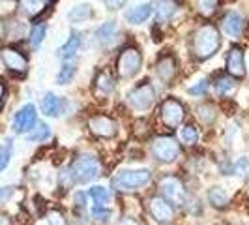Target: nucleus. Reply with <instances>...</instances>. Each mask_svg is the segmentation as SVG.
Listing matches in <instances>:
<instances>
[{
	"label": "nucleus",
	"mask_w": 249,
	"mask_h": 225,
	"mask_svg": "<svg viewBox=\"0 0 249 225\" xmlns=\"http://www.w3.org/2000/svg\"><path fill=\"white\" fill-rule=\"evenodd\" d=\"M70 169H71V173H73V176H75V182L85 184V182H90V180H94L96 176L100 175L101 165L94 156H90V154H81Z\"/></svg>",
	"instance_id": "7ed1b4c3"
},
{
	"label": "nucleus",
	"mask_w": 249,
	"mask_h": 225,
	"mask_svg": "<svg viewBox=\"0 0 249 225\" xmlns=\"http://www.w3.org/2000/svg\"><path fill=\"white\" fill-rule=\"evenodd\" d=\"M0 225H15L13 224V218L8 214H0Z\"/></svg>",
	"instance_id": "37998d69"
},
{
	"label": "nucleus",
	"mask_w": 249,
	"mask_h": 225,
	"mask_svg": "<svg viewBox=\"0 0 249 225\" xmlns=\"http://www.w3.org/2000/svg\"><path fill=\"white\" fill-rule=\"evenodd\" d=\"M141 64H142V56L135 47H125L120 56H118V62H116V72L120 77L124 79H131L139 74L141 70Z\"/></svg>",
	"instance_id": "39448f33"
},
{
	"label": "nucleus",
	"mask_w": 249,
	"mask_h": 225,
	"mask_svg": "<svg viewBox=\"0 0 249 225\" xmlns=\"http://www.w3.org/2000/svg\"><path fill=\"white\" fill-rule=\"evenodd\" d=\"M160 112H161V122L167 128L180 126L182 120H184V116H186L184 105L178 100H175V98H167V100L163 101L161 107H160Z\"/></svg>",
	"instance_id": "1a4fd4ad"
},
{
	"label": "nucleus",
	"mask_w": 249,
	"mask_h": 225,
	"mask_svg": "<svg viewBox=\"0 0 249 225\" xmlns=\"http://www.w3.org/2000/svg\"><path fill=\"white\" fill-rule=\"evenodd\" d=\"M37 124V111H36V105L32 103H26L23 105L19 111L15 112L13 116V122H12V130L13 133H28L34 130V126Z\"/></svg>",
	"instance_id": "423d86ee"
},
{
	"label": "nucleus",
	"mask_w": 249,
	"mask_h": 225,
	"mask_svg": "<svg viewBox=\"0 0 249 225\" xmlns=\"http://www.w3.org/2000/svg\"><path fill=\"white\" fill-rule=\"evenodd\" d=\"M217 2L219 0H197V12L202 17H210V15H213L215 8H217Z\"/></svg>",
	"instance_id": "7c9ffc66"
},
{
	"label": "nucleus",
	"mask_w": 249,
	"mask_h": 225,
	"mask_svg": "<svg viewBox=\"0 0 249 225\" xmlns=\"http://www.w3.org/2000/svg\"><path fill=\"white\" fill-rule=\"evenodd\" d=\"M152 156L161 163H173L180 156V143L175 137L161 135L152 143Z\"/></svg>",
	"instance_id": "20e7f679"
},
{
	"label": "nucleus",
	"mask_w": 249,
	"mask_h": 225,
	"mask_svg": "<svg viewBox=\"0 0 249 225\" xmlns=\"http://www.w3.org/2000/svg\"><path fill=\"white\" fill-rule=\"evenodd\" d=\"M223 30L229 36L236 38L244 30V19L238 12H229L223 17Z\"/></svg>",
	"instance_id": "dca6fc26"
},
{
	"label": "nucleus",
	"mask_w": 249,
	"mask_h": 225,
	"mask_svg": "<svg viewBox=\"0 0 249 225\" xmlns=\"http://www.w3.org/2000/svg\"><path fill=\"white\" fill-rule=\"evenodd\" d=\"M118 225H142V224L137 222L135 218H129V216H127V218H122V220L118 222Z\"/></svg>",
	"instance_id": "79ce46f5"
},
{
	"label": "nucleus",
	"mask_w": 249,
	"mask_h": 225,
	"mask_svg": "<svg viewBox=\"0 0 249 225\" xmlns=\"http://www.w3.org/2000/svg\"><path fill=\"white\" fill-rule=\"evenodd\" d=\"M88 195L94 199L96 206H107V205H109V201H111L109 191H107L103 186H92L90 188V191H88Z\"/></svg>",
	"instance_id": "a878e982"
},
{
	"label": "nucleus",
	"mask_w": 249,
	"mask_h": 225,
	"mask_svg": "<svg viewBox=\"0 0 249 225\" xmlns=\"http://www.w3.org/2000/svg\"><path fill=\"white\" fill-rule=\"evenodd\" d=\"M45 32H47V28L45 25H36L32 28V32H30V45L32 47H39L41 45V41H43V38H45Z\"/></svg>",
	"instance_id": "2f4dec72"
},
{
	"label": "nucleus",
	"mask_w": 249,
	"mask_h": 225,
	"mask_svg": "<svg viewBox=\"0 0 249 225\" xmlns=\"http://www.w3.org/2000/svg\"><path fill=\"white\" fill-rule=\"evenodd\" d=\"M111 216H112V210L107 208V206H94L92 208V218L101 222V224H107L111 220Z\"/></svg>",
	"instance_id": "72a5a7b5"
},
{
	"label": "nucleus",
	"mask_w": 249,
	"mask_h": 225,
	"mask_svg": "<svg viewBox=\"0 0 249 225\" xmlns=\"http://www.w3.org/2000/svg\"><path fill=\"white\" fill-rule=\"evenodd\" d=\"M232 173L238 176H242V178H248L249 176V160L248 158H240V160L234 163V167H232Z\"/></svg>",
	"instance_id": "f704fd0d"
},
{
	"label": "nucleus",
	"mask_w": 249,
	"mask_h": 225,
	"mask_svg": "<svg viewBox=\"0 0 249 225\" xmlns=\"http://www.w3.org/2000/svg\"><path fill=\"white\" fill-rule=\"evenodd\" d=\"M180 139H182L186 145H195V143L199 141V131H197V128L191 124H186L180 130Z\"/></svg>",
	"instance_id": "c756f323"
},
{
	"label": "nucleus",
	"mask_w": 249,
	"mask_h": 225,
	"mask_svg": "<svg viewBox=\"0 0 249 225\" xmlns=\"http://www.w3.org/2000/svg\"><path fill=\"white\" fill-rule=\"evenodd\" d=\"M75 72H77V66H75V62H71V60H66V62L62 64V68H60L58 75H56V83H58V85H68V83L73 79Z\"/></svg>",
	"instance_id": "393cba45"
},
{
	"label": "nucleus",
	"mask_w": 249,
	"mask_h": 225,
	"mask_svg": "<svg viewBox=\"0 0 249 225\" xmlns=\"http://www.w3.org/2000/svg\"><path fill=\"white\" fill-rule=\"evenodd\" d=\"M197 116L200 118V122L210 124V122H213V118H215V111H213L212 105H199L197 107Z\"/></svg>",
	"instance_id": "473e14b6"
},
{
	"label": "nucleus",
	"mask_w": 249,
	"mask_h": 225,
	"mask_svg": "<svg viewBox=\"0 0 249 225\" xmlns=\"http://www.w3.org/2000/svg\"><path fill=\"white\" fill-rule=\"evenodd\" d=\"M19 10L26 17H36L43 12V0H19Z\"/></svg>",
	"instance_id": "4be33fe9"
},
{
	"label": "nucleus",
	"mask_w": 249,
	"mask_h": 225,
	"mask_svg": "<svg viewBox=\"0 0 249 225\" xmlns=\"http://www.w3.org/2000/svg\"><path fill=\"white\" fill-rule=\"evenodd\" d=\"M62 107H64L62 100L58 96H54L53 92H47L43 96V100H41V111H43L45 116H60Z\"/></svg>",
	"instance_id": "f3484780"
},
{
	"label": "nucleus",
	"mask_w": 249,
	"mask_h": 225,
	"mask_svg": "<svg viewBox=\"0 0 249 225\" xmlns=\"http://www.w3.org/2000/svg\"><path fill=\"white\" fill-rule=\"evenodd\" d=\"M49 225H68V222L60 210H53L49 214Z\"/></svg>",
	"instance_id": "4c0bfd02"
},
{
	"label": "nucleus",
	"mask_w": 249,
	"mask_h": 225,
	"mask_svg": "<svg viewBox=\"0 0 249 225\" xmlns=\"http://www.w3.org/2000/svg\"><path fill=\"white\" fill-rule=\"evenodd\" d=\"M219 47H221V38H219L217 28L212 25L200 26L191 41V53L199 60H206V58L213 56Z\"/></svg>",
	"instance_id": "f257e3e1"
},
{
	"label": "nucleus",
	"mask_w": 249,
	"mask_h": 225,
	"mask_svg": "<svg viewBox=\"0 0 249 225\" xmlns=\"http://www.w3.org/2000/svg\"><path fill=\"white\" fill-rule=\"evenodd\" d=\"M4 36V23H2V19H0V39Z\"/></svg>",
	"instance_id": "a18cd8bd"
},
{
	"label": "nucleus",
	"mask_w": 249,
	"mask_h": 225,
	"mask_svg": "<svg viewBox=\"0 0 249 225\" xmlns=\"http://www.w3.org/2000/svg\"><path fill=\"white\" fill-rule=\"evenodd\" d=\"M15 195V188L13 186H2L0 188V205L8 203Z\"/></svg>",
	"instance_id": "e433bc0d"
},
{
	"label": "nucleus",
	"mask_w": 249,
	"mask_h": 225,
	"mask_svg": "<svg viewBox=\"0 0 249 225\" xmlns=\"http://www.w3.org/2000/svg\"><path fill=\"white\" fill-rule=\"evenodd\" d=\"M152 180L150 169H129V171H120L116 176H112L111 186L116 191H137L144 188Z\"/></svg>",
	"instance_id": "f03ea898"
},
{
	"label": "nucleus",
	"mask_w": 249,
	"mask_h": 225,
	"mask_svg": "<svg viewBox=\"0 0 249 225\" xmlns=\"http://www.w3.org/2000/svg\"><path fill=\"white\" fill-rule=\"evenodd\" d=\"M154 6H156V13H158V23L169 21L176 10L173 0H160V2H156Z\"/></svg>",
	"instance_id": "6ab92c4d"
},
{
	"label": "nucleus",
	"mask_w": 249,
	"mask_h": 225,
	"mask_svg": "<svg viewBox=\"0 0 249 225\" xmlns=\"http://www.w3.org/2000/svg\"><path fill=\"white\" fill-rule=\"evenodd\" d=\"M73 201H75V206H77V208H87L88 193H85V191H77Z\"/></svg>",
	"instance_id": "ea45409f"
},
{
	"label": "nucleus",
	"mask_w": 249,
	"mask_h": 225,
	"mask_svg": "<svg viewBox=\"0 0 249 225\" xmlns=\"http://www.w3.org/2000/svg\"><path fill=\"white\" fill-rule=\"evenodd\" d=\"M114 32H116V23H114V21H107V23H103V25L96 30V39L101 41V43H105V41H109V39L114 36Z\"/></svg>",
	"instance_id": "cd10ccee"
},
{
	"label": "nucleus",
	"mask_w": 249,
	"mask_h": 225,
	"mask_svg": "<svg viewBox=\"0 0 249 225\" xmlns=\"http://www.w3.org/2000/svg\"><path fill=\"white\" fill-rule=\"evenodd\" d=\"M49 137H51V128L47 124H43V122L36 124L32 131H28V141H32V143H43L45 139Z\"/></svg>",
	"instance_id": "bb28decb"
},
{
	"label": "nucleus",
	"mask_w": 249,
	"mask_h": 225,
	"mask_svg": "<svg viewBox=\"0 0 249 225\" xmlns=\"http://www.w3.org/2000/svg\"><path fill=\"white\" fill-rule=\"evenodd\" d=\"M90 17H92V8L88 4H79L68 13V19L71 23H83V21H88Z\"/></svg>",
	"instance_id": "5701e85b"
},
{
	"label": "nucleus",
	"mask_w": 249,
	"mask_h": 225,
	"mask_svg": "<svg viewBox=\"0 0 249 225\" xmlns=\"http://www.w3.org/2000/svg\"><path fill=\"white\" fill-rule=\"evenodd\" d=\"M206 90H208V81H199V85L189 87V94H193V96H200V94H204Z\"/></svg>",
	"instance_id": "58836bf2"
},
{
	"label": "nucleus",
	"mask_w": 249,
	"mask_h": 225,
	"mask_svg": "<svg viewBox=\"0 0 249 225\" xmlns=\"http://www.w3.org/2000/svg\"><path fill=\"white\" fill-rule=\"evenodd\" d=\"M79 47H81V34H79V32H73V34L70 36V39L64 43L60 49L56 51V55H58L60 58H64V60H71L75 55H77Z\"/></svg>",
	"instance_id": "a211bd4d"
},
{
	"label": "nucleus",
	"mask_w": 249,
	"mask_h": 225,
	"mask_svg": "<svg viewBox=\"0 0 249 225\" xmlns=\"http://www.w3.org/2000/svg\"><path fill=\"white\" fill-rule=\"evenodd\" d=\"M234 88V79L232 77H227V75H219L215 79V92L217 96H225L227 92H231Z\"/></svg>",
	"instance_id": "c85d7f7f"
},
{
	"label": "nucleus",
	"mask_w": 249,
	"mask_h": 225,
	"mask_svg": "<svg viewBox=\"0 0 249 225\" xmlns=\"http://www.w3.org/2000/svg\"><path fill=\"white\" fill-rule=\"evenodd\" d=\"M176 70H178L176 68V58L173 55H163L161 58L158 60V64H156V74L167 85L176 77Z\"/></svg>",
	"instance_id": "4468645a"
},
{
	"label": "nucleus",
	"mask_w": 249,
	"mask_h": 225,
	"mask_svg": "<svg viewBox=\"0 0 249 225\" xmlns=\"http://www.w3.org/2000/svg\"><path fill=\"white\" fill-rule=\"evenodd\" d=\"M227 72L232 75V77H246V58H244V51L242 47L234 45L232 49L229 51V56H227Z\"/></svg>",
	"instance_id": "ddd939ff"
},
{
	"label": "nucleus",
	"mask_w": 249,
	"mask_h": 225,
	"mask_svg": "<svg viewBox=\"0 0 249 225\" xmlns=\"http://www.w3.org/2000/svg\"><path fill=\"white\" fill-rule=\"evenodd\" d=\"M0 58L4 66L10 70V72H15V74H25L26 68H28V60L23 53H19L17 49H12V47H6L0 53Z\"/></svg>",
	"instance_id": "9b49d317"
},
{
	"label": "nucleus",
	"mask_w": 249,
	"mask_h": 225,
	"mask_svg": "<svg viewBox=\"0 0 249 225\" xmlns=\"http://www.w3.org/2000/svg\"><path fill=\"white\" fill-rule=\"evenodd\" d=\"M105 6L109 10H120L125 6V0H105Z\"/></svg>",
	"instance_id": "a19ab883"
},
{
	"label": "nucleus",
	"mask_w": 249,
	"mask_h": 225,
	"mask_svg": "<svg viewBox=\"0 0 249 225\" xmlns=\"http://www.w3.org/2000/svg\"><path fill=\"white\" fill-rule=\"evenodd\" d=\"M13 156V139H4L0 145V173L10 165Z\"/></svg>",
	"instance_id": "b1692460"
},
{
	"label": "nucleus",
	"mask_w": 249,
	"mask_h": 225,
	"mask_svg": "<svg viewBox=\"0 0 249 225\" xmlns=\"http://www.w3.org/2000/svg\"><path fill=\"white\" fill-rule=\"evenodd\" d=\"M154 98H156L154 87L150 85L148 81H144V83H141L139 87H135L127 94V103L135 111H144V109H148L150 105L154 103Z\"/></svg>",
	"instance_id": "6e6552de"
},
{
	"label": "nucleus",
	"mask_w": 249,
	"mask_h": 225,
	"mask_svg": "<svg viewBox=\"0 0 249 225\" xmlns=\"http://www.w3.org/2000/svg\"><path fill=\"white\" fill-rule=\"evenodd\" d=\"M96 92L98 94H105V96H109L112 90H114V81L111 79V75L105 74V72H100V74L96 75Z\"/></svg>",
	"instance_id": "412c9836"
},
{
	"label": "nucleus",
	"mask_w": 249,
	"mask_h": 225,
	"mask_svg": "<svg viewBox=\"0 0 249 225\" xmlns=\"http://www.w3.org/2000/svg\"><path fill=\"white\" fill-rule=\"evenodd\" d=\"M154 12V4H139L135 8H131L129 12L125 13V19H127V23H131V25H141V23H144L146 19H148L150 15Z\"/></svg>",
	"instance_id": "2eb2a0df"
},
{
	"label": "nucleus",
	"mask_w": 249,
	"mask_h": 225,
	"mask_svg": "<svg viewBox=\"0 0 249 225\" xmlns=\"http://www.w3.org/2000/svg\"><path fill=\"white\" fill-rule=\"evenodd\" d=\"M148 208H150L152 218H154L156 222H160V224H169V222L175 218V208H173V205H171L169 201L161 199V197H152Z\"/></svg>",
	"instance_id": "f8f14e48"
},
{
	"label": "nucleus",
	"mask_w": 249,
	"mask_h": 225,
	"mask_svg": "<svg viewBox=\"0 0 249 225\" xmlns=\"http://www.w3.org/2000/svg\"><path fill=\"white\" fill-rule=\"evenodd\" d=\"M88 128H90V131L94 133V135H98V137H103V139H111L116 135V122L109 118V116H105V114H96V116H92L90 120H88Z\"/></svg>",
	"instance_id": "9d476101"
},
{
	"label": "nucleus",
	"mask_w": 249,
	"mask_h": 225,
	"mask_svg": "<svg viewBox=\"0 0 249 225\" xmlns=\"http://www.w3.org/2000/svg\"><path fill=\"white\" fill-rule=\"evenodd\" d=\"M4 94H6V88L0 83V107H2V103H4Z\"/></svg>",
	"instance_id": "c03bdc74"
},
{
	"label": "nucleus",
	"mask_w": 249,
	"mask_h": 225,
	"mask_svg": "<svg viewBox=\"0 0 249 225\" xmlns=\"http://www.w3.org/2000/svg\"><path fill=\"white\" fill-rule=\"evenodd\" d=\"M160 188L165 201H169L171 205H184L186 203V189L184 184L176 178L175 175H167L160 180Z\"/></svg>",
	"instance_id": "0eeeda50"
},
{
	"label": "nucleus",
	"mask_w": 249,
	"mask_h": 225,
	"mask_svg": "<svg viewBox=\"0 0 249 225\" xmlns=\"http://www.w3.org/2000/svg\"><path fill=\"white\" fill-rule=\"evenodd\" d=\"M208 203H212L215 208H225L229 205V193L223 188H210L208 189Z\"/></svg>",
	"instance_id": "aec40b11"
},
{
	"label": "nucleus",
	"mask_w": 249,
	"mask_h": 225,
	"mask_svg": "<svg viewBox=\"0 0 249 225\" xmlns=\"http://www.w3.org/2000/svg\"><path fill=\"white\" fill-rule=\"evenodd\" d=\"M58 182H60V186L62 188H70L71 184L75 182V176L71 173V169H64L60 171V175H58Z\"/></svg>",
	"instance_id": "c9c22d12"
}]
</instances>
